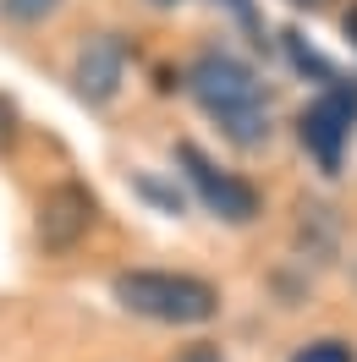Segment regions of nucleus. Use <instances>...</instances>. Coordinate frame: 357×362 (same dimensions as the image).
<instances>
[{
  "instance_id": "f257e3e1",
  "label": "nucleus",
  "mask_w": 357,
  "mask_h": 362,
  "mask_svg": "<svg viewBox=\"0 0 357 362\" xmlns=\"http://www.w3.org/2000/svg\"><path fill=\"white\" fill-rule=\"evenodd\" d=\"M187 93L203 105L209 121H220V132L237 148H264L269 143V93L259 71L237 61L231 49H203L187 66Z\"/></svg>"
},
{
  "instance_id": "f03ea898",
  "label": "nucleus",
  "mask_w": 357,
  "mask_h": 362,
  "mask_svg": "<svg viewBox=\"0 0 357 362\" xmlns=\"http://www.w3.org/2000/svg\"><path fill=\"white\" fill-rule=\"evenodd\" d=\"M110 291L127 313L154 318V324H209L220 313V291L198 274L176 269H121L110 280Z\"/></svg>"
},
{
  "instance_id": "7ed1b4c3",
  "label": "nucleus",
  "mask_w": 357,
  "mask_h": 362,
  "mask_svg": "<svg viewBox=\"0 0 357 362\" xmlns=\"http://www.w3.org/2000/svg\"><path fill=\"white\" fill-rule=\"evenodd\" d=\"M352 127H357V88H352V83H341V77L324 83V93L297 115V137H302V148L313 154V165H319L324 176L341 170V154H346Z\"/></svg>"
},
{
  "instance_id": "20e7f679",
  "label": "nucleus",
  "mask_w": 357,
  "mask_h": 362,
  "mask_svg": "<svg viewBox=\"0 0 357 362\" xmlns=\"http://www.w3.org/2000/svg\"><path fill=\"white\" fill-rule=\"evenodd\" d=\"M176 159H181V170H187V181H193V192L203 198V209H209V214H220V220H231V226L259 220L264 198H259V187H253V181L220 170V165L203 154L198 143H176Z\"/></svg>"
},
{
  "instance_id": "39448f33",
  "label": "nucleus",
  "mask_w": 357,
  "mask_h": 362,
  "mask_svg": "<svg viewBox=\"0 0 357 362\" xmlns=\"http://www.w3.org/2000/svg\"><path fill=\"white\" fill-rule=\"evenodd\" d=\"M94 226V198L89 187L77 181H55L45 198H39V242L45 252H72Z\"/></svg>"
},
{
  "instance_id": "423d86ee",
  "label": "nucleus",
  "mask_w": 357,
  "mask_h": 362,
  "mask_svg": "<svg viewBox=\"0 0 357 362\" xmlns=\"http://www.w3.org/2000/svg\"><path fill=\"white\" fill-rule=\"evenodd\" d=\"M121 77H127V39L121 33H94L89 45L77 49V66H72L77 99L83 105H110Z\"/></svg>"
},
{
  "instance_id": "0eeeda50",
  "label": "nucleus",
  "mask_w": 357,
  "mask_h": 362,
  "mask_svg": "<svg viewBox=\"0 0 357 362\" xmlns=\"http://www.w3.org/2000/svg\"><path fill=\"white\" fill-rule=\"evenodd\" d=\"M291 362H357V351L346 346V340H308Z\"/></svg>"
},
{
  "instance_id": "6e6552de",
  "label": "nucleus",
  "mask_w": 357,
  "mask_h": 362,
  "mask_svg": "<svg viewBox=\"0 0 357 362\" xmlns=\"http://www.w3.org/2000/svg\"><path fill=\"white\" fill-rule=\"evenodd\" d=\"M61 0H0V11L11 17V23H39V17H50Z\"/></svg>"
},
{
  "instance_id": "1a4fd4ad",
  "label": "nucleus",
  "mask_w": 357,
  "mask_h": 362,
  "mask_svg": "<svg viewBox=\"0 0 357 362\" xmlns=\"http://www.w3.org/2000/svg\"><path fill=\"white\" fill-rule=\"evenodd\" d=\"M225 6H231V17H237V23L247 28V33H253V45H264V23H259V11H253V0H225Z\"/></svg>"
},
{
  "instance_id": "9d476101",
  "label": "nucleus",
  "mask_w": 357,
  "mask_h": 362,
  "mask_svg": "<svg viewBox=\"0 0 357 362\" xmlns=\"http://www.w3.org/2000/svg\"><path fill=\"white\" fill-rule=\"evenodd\" d=\"M176 362H225V357L215 351V346H187V351H181Z\"/></svg>"
},
{
  "instance_id": "9b49d317",
  "label": "nucleus",
  "mask_w": 357,
  "mask_h": 362,
  "mask_svg": "<svg viewBox=\"0 0 357 362\" xmlns=\"http://www.w3.org/2000/svg\"><path fill=\"white\" fill-rule=\"evenodd\" d=\"M286 6H297V11H319V6H330V0H286Z\"/></svg>"
},
{
  "instance_id": "f8f14e48",
  "label": "nucleus",
  "mask_w": 357,
  "mask_h": 362,
  "mask_svg": "<svg viewBox=\"0 0 357 362\" xmlns=\"http://www.w3.org/2000/svg\"><path fill=\"white\" fill-rule=\"evenodd\" d=\"M346 39H352V45H357V6H352V11H346Z\"/></svg>"
},
{
  "instance_id": "ddd939ff",
  "label": "nucleus",
  "mask_w": 357,
  "mask_h": 362,
  "mask_svg": "<svg viewBox=\"0 0 357 362\" xmlns=\"http://www.w3.org/2000/svg\"><path fill=\"white\" fill-rule=\"evenodd\" d=\"M149 6H181V0H149Z\"/></svg>"
}]
</instances>
